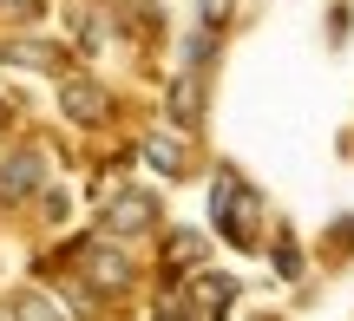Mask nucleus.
Instances as JSON below:
<instances>
[{
    "instance_id": "nucleus-1",
    "label": "nucleus",
    "mask_w": 354,
    "mask_h": 321,
    "mask_svg": "<svg viewBox=\"0 0 354 321\" xmlns=\"http://www.w3.org/2000/svg\"><path fill=\"white\" fill-rule=\"evenodd\" d=\"M210 217H216V236H223L230 249H256L263 236H256V217H263V197L250 191V184L236 177V171H223L210 191Z\"/></svg>"
},
{
    "instance_id": "nucleus-2",
    "label": "nucleus",
    "mask_w": 354,
    "mask_h": 321,
    "mask_svg": "<svg viewBox=\"0 0 354 321\" xmlns=\"http://www.w3.org/2000/svg\"><path fill=\"white\" fill-rule=\"evenodd\" d=\"M158 223V197L151 191H112L105 204V236H145Z\"/></svg>"
},
{
    "instance_id": "nucleus-3",
    "label": "nucleus",
    "mask_w": 354,
    "mask_h": 321,
    "mask_svg": "<svg viewBox=\"0 0 354 321\" xmlns=\"http://www.w3.org/2000/svg\"><path fill=\"white\" fill-rule=\"evenodd\" d=\"M184 295H190V315H197V321H216V315L230 309V302H236V275L197 269V275H190V289H184Z\"/></svg>"
},
{
    "instance_id": "nucleus-4",
    "label": "nucleus",
    "mask_w": 354,
    "mask_h": 321,
    "mask_svg": "<svg viewBox=\"0 0 354 321\" xmlns=\"http://www.w3.org/2000/svg\"><path fill=\"white\" fill-rule=\"evenodd\" d=\"M79 262H86L92 289H112V295H118V289H131V262H125V249H112L105 236H99V243H86V249H79Z\"/></svg>"
},
{
    "instance_id": "nucleus-5",
    "label": "nucleus",
    "mask_w": 354,
    "mask_h": 321,
    "mask_svg": "<svg viewBox=\"0 0 354 321\" xmlns=\"http://www.w3.org/2000/svg\"><path fill=\"white\" fill-rule=\"evenodd\" d=\"M59 112L73 125H99L105 118V86L99 79H59Z\"/></svg>"
},
{
    "instance_id": "nucleus-6",
    "label": "nucleus",
    "mask_w": 354,
    "mask_h": 321,
    "mask_svg": "<svg viewBox=\"0 0 354 321\" xmlns=\"http://www.w3.org/2000/svg\"><path fill=\"white\" fill-rule=\"evenodd\" d=\"M39 184H46V157L39 151H13L7 164H0V197H26V191H39Z\"/></svg>"
},
{
    "instance_id": "nucleus-7",
    "label": "nucleus",
    "mask_w": 354,
    "mask_h": 321,
    "mask_svg": "<svg viewBox=\"0 0 354 321\" xmlns=\"http://www.w3.org/2000/svg\"><path fill=\"white\" fill-rule=\"evenodd\" d=\"M171 125H184V131L203 125V86H197V72H184L171 86Z\"/></svg>"
},
{
    "instance_id": "nucleus-8",
    "label": "nucleus",
    "mask_w": 354,
    "mask_h": 321,
    "mask_svg": "<svg viewBox=\"0 0 354 321\" xmlns=\"http://www.w3.org/2000/svg\"><path fill=\"white\" fill-rule=\"evenodd\" d=\"M7 315H13V321H73V315H66V302L46 295V289H20Z\"/></svg>"
},
{
    "instance_id": "nucleus-9",
    "label": "nucleus",
    "mask_w": 354,
    "mask_h": 321,
    "mask_svg": "<svg viewBox=\"0 0 354 321\" xmlns=\"http://www.w3.org/2000/svg\"><path fill=\"white\" fill-rule=\"evenodd\" d=\"M145 164H151V171H165V177H184V144L158 131V138H145Z\"/></svg>"
},
{
    "instance_id": "nucleus-10",
    "label": "nucleus",
    "mask_w": 354,
    "mask_h": 321,
    "mask_svg": "<svg viewBox=\"0 0 354 321\" xmlns=\"http://www.w3.org/2000/svg\"><path fill=\"white\" fill-rule=\"evenodd\" d=\"M0 59H13V66H39V72H46L59 52H53V46H39V39H0Z\"/></svg>"
},
{
    "instance_id": "nucleus-11",
    "label": "nucleus",
    "mask_w": 354,
    "mask_h": 321,
    "mask_svg": "<svg viewBox=\"0 0 354 321\" xmlns=\"http://www.w3.org/2000/svg\"><path fill=\"white\" fill-rule=\"evenodd\" d=\"M165 249H171V269H197L203 262V236H190V230H177Z\"/></svg>"
},
{
    "instance_id": "nucleus-12",
    "label": "nucleus",
    "mask_w": 354,
    "mask_h": 321,
    "mask_svg": "<svg viewBox=\"0 0 354 321\" xmlns=\"http://www.w3.org/2000/svg\"><path fill=\"white\" fill-rule=\"evenodd\" d=\"M276 275H289V282L302 275V249H295V236H289V230L276 236Z\"/></svg>"
},
{
    "instance_id": "nucleus-13",
    "label": "nucleus",
    "mask_w": 354,
    "mask_h": 321,
    "mask_svg": "<svg viewBox=\"0 0 354 321\" xmlns=\"http://www.w3.org/2000/svg\"><path fill=\"white\" fill-rule=\"evenodd\" d=\"M0 13H13V20H33V13H39V0H0Z\"/></svg>"
},
{
    "instance_id": "nucleus-14",
    "label": "nucleus",
    "mask_w": 354,
    "mask_h": 321,
    "mask_svg": "<svg viewBox=\"0 0 354 321\" xmlns=\"http://www.w3.org/2000/svg\"><path fill=\"white\" fill-rule=\"evenodd\" d=\"M151 321H197V315H190V309H177V302H171V309L158 302V315H151Z\"/></svg>"
}]
</instances>
